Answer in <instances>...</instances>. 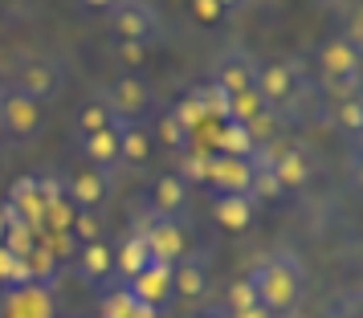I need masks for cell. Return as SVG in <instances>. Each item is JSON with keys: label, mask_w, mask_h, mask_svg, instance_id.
<instances>
[{"label": "cell", "mask_w": 363, "mask_h": 318, "mask_svg": "<svg viewBox=\"0 0 363 318\" xmlns=\"http://www.w3.org/2000/svg\"><path fill=\"white\" fill-rule=\"evenodd\" d=\"M135 233L147 241V253L151 261H167V266H176L180 257H188V237H184L180 220L176 217H151L135 229Z\"/></svg>", "instance_id": "obj_4"}, {"label": "cell", "mask_w": 363, "mask_h": 318, "mask_svg": "<svg viewBox=\"0 0 363 318\" xmlns=\"http://www.w3.org/2000/svg\"><path fill=\"white\" fill-rule=\"evenodd\" d=\"M269 171H274V180H278L281 192H286V188H302L311 180V159L298 147H281L278 155L269 159Z\"/></svg>", "instance_id": "obj_17"}, {"label": "cell", "mask_w": 363, "mask_h": 318, "mask_svg": "<svg viewBox=\"0 0 363 318\" xmlns=\"http://www.w3.org/2000/svg\"><path fill=\"white\" fill-rule=\"evenodd\" d=\"M335 118H339V127H343L347 135H359V131H363V102H359V98H347V102H339V110H335Z\"/></svg>", "instance_id": "obj_30"}, {"label": "cell", "mask_w": 363, "mask_h": 318, "mask_svg": "<svg viewBox=\"0 0 363 318\" xmlns=\"http://www.w3.org/2000/svg\"><path fill=\"white\" fill-rule=\"evenodd\" d=\"M172 115H176V123H180V127H184L188 135H192V131L200 127V123H204V110H200V106H196L192 98H180L176 106H172Z\"/></svg>", "instance_id": "obj_32"}, {"label": "cell", "mask_w": 363, "mask_h": 318, "mask_svg": "<svg viewBox=\"0 0 363 318\" xmlns=\"http://www.w3.org/2000/svg\"><path fill=\"white\" fill-rule=\"evenodd\" d=\"M151 266V253H147V241L139 233H131L127 241H123V249L115 253V273L123 278V285L131 282L135 273H143V269Z\"/></svg>", "instance_id": "obj_21"}, {"label": "cell", "mask_w": 363, "mask_h": 318, "mask_svg": "<svg viewBox=\"0 0 363 318\" xmlns=\"http://www.w3.org/2000/svg\"><path fill=\"white\" fill-rule=\"evenodd\" d=\"M249 306H257V290H253V282L249 278H237V282L229 285V314H237V310H249Z\"/></svg>", "instance_id": "obj_29"}, {"label": "cell", "mask_w": 363, "mask_h": 318, "mask_svg": "<svg viewBox=\"0 0 363 318\" xmlns=\"http://www.w3.org/2000/svg\"><path fill=\"white\" fill-rule=\"evenodd\" d=\"M13 220H17V208H13V204H4V208H0V245H4V233H9V225H13Z\"/></svg>", "instance_id": "obj_36"}, {"label": "cell", "mask_w": 363, "mask_h": 318, "mask_svg": "<svg viewBox=\"0 0 363 318\" xmlns=\"http://www.w3.org/2000/svg\"><path fill=\"white\" fill-rule=\"evenodd\" d=\"M118 118L111 115V106L102 102V94L99 98H86L82 102V110H78V131H82V139L86 135H94V131H102V127H115Z\"/></svg>", "instance_id": "obj_25"}, {"label": "cell", "mask_w": 363, "mask_h": 318, "mask_svg": "<svg viewBox=\"0 0 363 318\" xmlns=\"http://www.w3.org/2000/svg\"><path fill=\"white\" fill-rule=\"evenodd\" d=\"M229 318H274V314L262 310V306H249V310H237V314H229Z\"/></svg>", "instance_id": "obj_37"}, {"label": "cell", "mask_w": 363, "mask_h": 318, "mask_svg": "<svg viewBox=\"0 0 363 318\" xmlns=\"http://www.w3.org/2000/svg\"><path fill=\"white\" fill-rule=\"evenodd\" d=\"M318 66L327 74V82H347L359 86V45H351L347 37H330L327 45L318 50Z\"/></svg>", "instance_id": "obj_8"}, {"label": "cell", "mask_w": 363, "mask_h": 318, "mask_svg": "<svg viewBox=\"0 0 363 318\" xmlns=\"http://www.w3.org/2000/svg\"><path fill=\"white\" fill-rule=\"evenodd\" d=\"M62 82H66V66L57 62V57H50V53H33V57H25L17 66V90L21 94H29L33 102H45L57 98L62 94Z\"/></svg>", "instance_id": "obj_2"}, {"label": "cell", "mask_w": 363, "mask_h": 318, "mask_svg": "<svg viewBox=\"0 0 363 318\" xmlns=\"http://www.w3.org/2000/svg\"><path fill=\"white\" fill-rule=\"evenodd\" d=\"M151 135H155V143H167V147H188V131H184L180 123H176V115L172 110H164V115L155 118V127H151Z\"/></svg>", "instance_id": "obj_27"}, {"label": "cell", "mask_w": 363, "mask_h": 318, "mask_svg": "<svg viewBox=\"0 0 363 318\" xmlns=\"http://www.w3.org/2000/svg\"><path fill=\"white\" fill-rule=\"evenodd\" d=\"M111 273H115V249H111L106 241L82 245V253H78V278H82L86 285H99V282H106Z\"/></svg>", "instance_id": "obj_16"}, {"label": "cell", "mask_w": 363, "mask_h": 318, "mask_svg": "<svg viewBox=\"0 0 363 318\" xmlns=\"http://www.w3.org/2000/svg\"><path fill=\"white\" fill-rule=\"evenodd\" d=\"M69 237L82 241V245L102 241V217L99 212H90V208H78V212H74V225H69Z\"/></svg>", "instance_id": "obj_28"}, {"label": "cell", "mask_w": 363, "mask_h": 318, "mask_svg": "<svg viewBox=\"0 0 363 318\" xmlns=\"http://www.w3.org/2000/svg\"><path fill=\"white\" fill-rule=\"evenodd\" d=\"M0 127L13 139H33L45 131V110H41V102L21 94L17 86H9V90H0Z\"/></svg>", "instance_id": "obj_3"}, {"label": "cell", "mask_w": 363, "mask_h": 318, "mask_svg": "<svg viewBox=\"0 0 363 318\" xmlns=\"http://www.w3.org/2000/svg\"><path fill=\"white\" fill-rule=\"evenodd\" d=\"M102 318H155V310H151V306H143V302H135L131 294H127V285H123L118 294H111V298H106Z\"/></svg>", "instance_id": "obj_26"}, {"label": "cell", "mask_w": 363, "mask_h": 318, "mask_svg": "<svg viewBox=\"0 0 363 318\" xmlns=\"http://www.w3.org/2000/svg\"><path fill=\"white\" fill-rule=\"evenodd\" d=\"M257 94L269 110L286 106L298 94V66L294 62H269L265 69H257Z\"/></svg>", "instance_id": "obj_12"}, {"label": "cell", "mask_w": 363, "mask_h": 318, "mask_svg": "<svg viewBox=\"0 0 363 318\" xmlns=\"http://www.w3.org/2000/svg\"><path fill=\"white\" fill-rule=\"evenodd\" d=\"M111 29H115L118 41H143L147 45L160 33V13L147 0H115L111 4Z\"/></svg>", "instance_id": "obj_5"}, {"label": "cell", "mask_w": 363, "mask_h": 318, "mask_svg": "<svg viewBox=\"0 0 363 318\" xmlns=\"http://www.w3.org/2000/svg\"><path fill=\"white\" fill-rule=\"evenodd\" d=\"M208 184L216 188V196H249V184H253V159L213 155V159H208Z\"/></svg>", "instance_id": "obj_10"}, {"label": "cell", "mask_w": 363, "mask_h": 318, "mask_svg": "<svg viewBox=\"0 0 363 318\" xmlns=\"http://www.w3.org/2000/svg\"><path fill=\"white\" fill-rule=\"evenodd\" d=\"M188 98L196 102L200 110H204V118H216V123H229V94L220 90V86H213V82H204V86H196Z\"/></svg>", "instance_id": "obj_23"}, {"label": "cell", "mask_w": 363, "mask_h": 318, "mask_svg": "<svg viewBox=\"0 0 363 318\" xmlns=\"http://www.w3.org/2000/svg\"><path fill=\"white\" fill-rule=\"evenodd\" d=\"M9 318H50V294L33 285H17L9 294Z\"/></svg>", "instance_id": "obj_22"}, {"label": "cell", "mask_w": 363, "mask_h": 318, "mask_svg": "<svg viewBox=\"0 0 363 318\" xmlns=\"http://www.w3.org/2000/svg\"><path fill=\"white\" fill-rule=\"evenodd\" d=\"M86 8H111V4H115V0H82Z\"/></svg>", "instance_id": "obj_38"}, {"label": "cell", "mask_w": 363, "mask_h": 318, "mask_svg": "<svg viewBox=\"0 0 363 318\" xmlns=\"http://www.w3.org/2000/svg\"><path fill=\"white\" fill-rule=\"evenodd\" d=\"M208 159H213V155H200V151H192V155L184 159V171H188L192 180H200V184H208Z\"/></svg>", "instance_id": "obj_34"}, {"label": "cell", "mask_w": 363, "mask_h": 318, "mask_svg": "<svg viewBox=\"0 0 363 318\" xmlns=\"http://www.w3.org/2000/svg\"><path fill=\"white\" fill-rule=\"evenodd\" d=\"M102 102L111 106L115 118H143L151 106V86L139 74H123V78H115V82L102 90Z\"/></svg>", "instance_id": "obj_6"}, {"label": "cell", "mask_w": 363, "mask_h": 318, "mask_svg": "<svg viewBox=\"0 0 363 318\" xmlns=\"http://www.w3.org/2000/svg\"><path fill=\"white\" fill-rule=\"evenodd\" d=\"M188 180H184L180 171H164V176H155L147 188V212L151 217H176L188 208Z\"/></svg>", "instance_id": "obj_9"}, {"label": "cell", "mask_w": 363, "mask_h": 318, "mask_svg": "<svg viewBox=\"0 0 363 318\" xmlns=\"http://www.w3.org/2000/svg\"><path fill=\"white\" fill-rule=\"evenodd\" d=\"M204 290H208V269L200 266V261H192V257H180L176 269H172V298L200 302Z\"/></svg>", "instance_id": "obj_15"}, {"label": "cell", "mask_w": 363, "mask_h": 318, "mask_svg": "<svg viewBox=\"0 0 363 318\" xmlns=\"http://www.w3.org/2000/svg\"><path fill=\"white\" fill-rule=\"evenodd\" d=\"M216 4H220V8L229 13V8H237V4H241V0H216Z\"/></svg>", "instance_id": "obj_39"}, {"label": "cell", "mask_w": 363, "mask_h": 318, "mask_svg": "<svg viewBox=\"0 0 363 318\" xmlns=\"http://www.w3.org/2000/svg\"><path fill=\"white\" fill-rule=\"evenodd\" d=\"M115 57H118V66H127L135 74V69L147 62V45L143 41H118L115 45Z\"/></svg>", "instance_id": "obj_31"}, {"label": "cell", "mask_w": 363, "mask_h": 318, "mask_svg": "<svg viewBox=\"0 0 363 318\" xmlns=\"http://www.w3.org/2000/svg\"><path fill=\"white\" fill-rule=\"evenodd\" d=\"M257 143H253V135H249V127H241V123H220V135H216V147L213 155H233V159H253L257 155Z\"/></svg>", "instance_id": "obj_19"}, {"label": "cell", "mask_w": 363, "mask_h": 318, "mask_svg": "<svg viewBox=\"0 0 363 318\" xmlns=\"http://www.w3.org/2000/svg\"><path fill=\"white\" fill-rule=\"evenodd\" d=\"M245 278L257 290V306L269 310V314H290V310H298V302L306 298V266L290 249H278L262 261H253Z\"/></svg>", "instance_id": "obj_1"}, {"label": "cell", "mask_w": 363, "mask_h": 318, "mask_svg": "<svg viewBox=\"0 0 363 318\" xmlns=\"http://www.w3.org/2000/svg\"><path fill=\"white\" fill-rule=\"evenodd\" d=\"M82 155L90 159V168L111 171L118 164V123L115 127H102V131L86 135L82 139Z\"/></svg>", "instance_id": "obj_18"}, {"label": "cell", "mask_w": 363, "mask_h": 318, "mask_svg": "<svg viewBox=\"0 0 363 318\" xmlns=\"http://www.w3.org/2000/svg\"><path fill=\"white\" fill-rule=\"evenodd\" d=\"M269 106L262 102V94H257V86L253 90H241V94H229V123H241V127H249L257 115H265Z\"/></svg>", "instance_id": "obj_24"}, {"label": "cell", "mask_w": 363, "mask_h": 318, "mask_svg": "<svg viewBox=\"0 0 363 318\" xmlns=\"http://www.w3.org/2000/svg\"><path fill=\"white\" fill-rule=\"evenodd\" d=\"M66 196L74 200V208L99 212V204H106V196H111V171H99V168L74 171L66 184Z\"/></svg>", "instance_id": "obj_14"}, {"label": "cell", "mask_w": 363, "mask_h": 318, "mask_svg": "<svg viewBox=\"0 0 363 318\" xmlns=\"http://www.w3.org/2000/svg\"><path fill=\"white\" fill-rule=\"evenodd\" d=\"M192 17H196L200 25H216V21L225 17V8H220L216 0H192Z\"/></svg>", "instance_id": "obj_33"}, {"label": "cell", "mask_w": 363, "mask_h": 318, "mask_svg": "<svg viewBox=\"0 0 363 318\" xmlns=\"http://www.w3.org/2000/svg\"><path fill=\"white\" fill-rule=\"evenodd\" d=\"M184 318H229L225 306H196V310H188Z\"/></svg>", "instance_id": "obj_35"}, {"label": "cell", "mask_w": 363, "mask_h": 318, "mask_svg": "<svg viewBox=\"0 0 363 318\" xmlns=\"http://www.w3.org/2000/svg\"><path fill=\"white\" fill-rule=\"evenodd\" d=\"M151 151H155V135L147 118H118V164L143 168Z\"/></svg>", "instance_id": "obj_11"}, {"label": "cell", "mask_w": 363, "mask_h": 318, "mask_svg": "<svg viewBox=\"0 0 363 318\" xmlns=\"http://www.w3.org/2000/svg\"><path fill=\"white\" fill-rule=\"evenodd\" d=\"M257 69L262 66H257L245 50H225L213 62V78H208V82L220 86L225 94H241V90H253V86H257Z\"/></svg>", "instance_id": "obj_7"}, {"label": "cell", "mask_w": 363, "mask_h": 318, "mask_svg": "<svg viewBox=\"0 0 363 318\" xmlns=\"http://www.w3.org/2000/svg\"><path fill=\"white\" fill-rule=\"evenodd\" d=\"M172 269L167 261H151L143 273H135L131 282H127V294H131L135 302H143V306H151V310H160L167 298H172Z\"/></svg>", "instance_id": "obj_13"}, {"label": "cell", "mask_w": 363, "mask_h": 318, "mask_svg": "<svg viewBox=\"0 0 363 318\" xmlns=\"http://www.w3.org/2000/svg\"><path fill=\"white\" fill-rule=\"evenodd\" d=\"M213 217H216L220 229L241 233V229H249V220H253V200H249V196H216Z\"/></svg>", "instance_id": "obj_20"}]
</instances>
